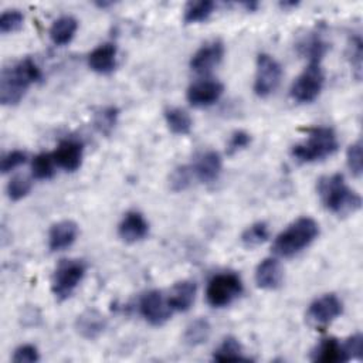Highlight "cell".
Masks as SVG:
<instances>
[{
	"label": "cell",
	"mask_w": 363,
	"mask_h": 363,
	"mask_svg": "<svg viewBox=\"0 0 363 363\" xmlns=\"http://www.w3.org/2000/svg\"><path fill=\"white\" fill-rule=\"evenodd\" d=\"M41 79V71L33 58L26 57L11 67H4L0 74L1 105H17L30 85Z\"/></svg>",
	"instance_id": "obj_1"
},
{
	"label": "cell",
	"mask_w": 363,
	"mask_h": 363,
	"mask_svg": "<svg viewBox=\"0 0 363 363\" xmlns=\"http://www.w3.org/2000/svg\"><path fill=\"white\" fill-rule=\"evenodd\" d=\"M322 204L336 216H349L362 207V197L352 190L340 173L323 176L318 180Z\"/></svg>",
	"instance_id": "obj_2"
},
{
	"label": "cell",
	"mask_w": 363,
	"mask_h": 363,
	"mask_svg": "<svg viewBox=\"0 0 363 363\" xmlns=\"http://www.w3.org/2000/svg\"><path fill=\"white\" fill-rule=\"evenodd\" d=\"M319 234L318 223L311 217H299L281 231L272 244V252L289 258L309 247Z\"/></svg>",
	"instance_id": "obj_3"
},
{
	"label": "cell",
	"mask_w": 363,
	"mask_h": 363,
	"mask_svg": "<svg viewBox=\"0 0 363 363\" xmlns=\"http://www.w3.org/2000/svg\"><path fill=\"white\" fill-rule=\"evenodd\" d=\"M339 147L337 136L332 128L318 126L309 130L308 138L292 146L291 155L299 163H313L332 156Z\"/></svg>",
	"instance_id": "obj_4"
},
{
	"label": "cell",
	"mask_w": 363,
	"mask_h": 363,
	"mask_svg": "<svg viewBox=\"0 0 363 363\" xmlns=\"http://www.w3.org/2000/svg\"><path fill=\"white\" fill-rule=\"evenodd\" d=\"M86 265L82 259H61L51 277V292L58 301L68 299L85 277Z\"/></svg>",
	"instance_id": "obj_5"
},
{
	"label": "cell",
	"mask_w": 363,
	"mask_h": 363,
	"mask_svg": "<svg viewBox=\"0 0 363 363\" xmlns=\"http://www.w3.org/2000/svg\"><path fill=\"white\" fill-rule=\"evenodd\" d=\"M242 292V281L234 272L214 275L206 288V299L213 308H224L234 302Z\"/></svg>",
	"instance_id": "obj_6"
},
{
	"label": "cell",
	"mask_w": 363,
	"mask_h": 363,
	"mask_svg": "<svg viewBox=\"0 0 363 363\" xmlns=\"http://www.w3.org/2000/svg\"><path fill=\"white\" fill-rule=\"evenodd\" d=\"M325 84V74L320 62H309L308 67L296 77L291 86V98L298 104L315 101Z\"/></svg>",
	"instance_id": "obj_7"
},
{
	"label": "cell",
	"mask_w": 363,
	"mask_h": 363,
	"mask_svg": "<svg viewBox=\"0 0 363 363\" xmlns=\"http://www.w3.org/2000/svg\"><path fill=\"white\" fill-rule=\"evenodd\" d=\"M282 78V68L279 62L269 54H259L257 57V69L254 78V92L265 98L271 95L279 85Z\"/></svg>",
	"instance_id": "obj_8"
},
{
	"label": "cell",
	"mask_w": 363,
	"mask_h": 363,
	"mask_svg": "<svg viewBox=\"0 0 363 363\" xmlns=\"http://www.w3.org/2000/svg\"><path fill=\"white\" fill-rule=\"evenodd\" d=\"M139 312L150 325L162 326L169 320L173 311L167 302V298H164L160 291L152 289L140 296Z\"/></svg>",
	"instance_id": "obj_9"
},
{
	"label": "cell",
	"mask_w": 363,
	"mask_h": 363,
	"mask_svg": "<svg viewBox=\"0 0 363 363\" xmlns=\"http://www.w3.org/2000/svg\"><path fill=\"white\" fill-rule=\"evenodd\" d=\"M342 311V301L335 294H325L309 303L306 318L313 326L320 328L332 323Z\"/></svg>",
	"instance_id": "obj_10"
},
{
	"label": "cell",
	"mask_w": 363,
	"mask_h": 363,
	"mask_svg": "<svg viewBox=\"0 0 363 363\" xmlns=\"http://www.w3.org/2000/svg\"><path fill=\"white\" fill-rule=\"evenodd\" d=\"M224 92V85L217 79H200L187 88V101L191 106L204 108L216 104Z\"/></svg>",
	"instance_id": "obj_11"
},
{
	"label": "cell",
	"mask_w": 363,
	"mask_h": 363,
	"mask_svg": "<svg viewBox=\"0 0 363 363\" xmlns=\"http://www.w3.org/2000/svg\"><path fill=\"white\" fill-rule=\"evenodd\" d=\"M224 57V44L213 40L203 44L190 58V69L197 74H206L217 67Z\"/></svg>",
	"instance_id": "obj_12"
},
{
	"label": "cell",
	"mask_w": 363,
	"mask_h": 363,
	"mask_svg": "<svg viewBox=\"0 0 363 363\" xmlns=\"http://www.w3.org/2000/svg\"><path fill=\"white\" fill-rule=\"evenodd\" d=\"M55 164L65 172H75L79 169L84 156V146L77 139H64L52 153Z\"/></svg>",
	"instance_id": "obj_13"
},
{
	"label": "cell",
	"mask_w": 363,
	"mask_h": 363,
	"mask_svg": "<svg viewBox=\"0 0 363 363\" xmlns=\"http://www.w3.org/2000/svg\"><path fill=\"white\" fill-rule=\"evenodd\" d=\"M221 157L216 150H206L196 156V160L193 163V174L197 177L201 183H213L218 179L221 173Z\"/></svg>",
	"instance_id": "obj_14"
},
{
	"label": "cell",
	"mask_w": 363,
	"mask_h": 363,
	"mask_svg": "<svg viewBox=\"0 0 363 363\" xmlns=\"http://www.w3.org/2000/svg\"><path fill=\"white\" fill-rule=\"evenodd\" d=\"M74 326L79 336L88 340H94L99 337L106 329V319L99 311L89 308L77 316Z\"/></svg>",
	"instance_id": "obj_15"
},
{
	"label": "cell",
	"mask_w": 363,
	"mask_h": 363,
	"mask_svg": "<svg viewBox=\"0 0 363 363\" xmlns=\"http://www.w3.org/2000/svg\"><path fill=\"white\" fill-rule=\"evenodd\" d=\"M149 233V224L139 211H128L118 225L119 237L129 244L143 240Z\"/></svg>",
	"instance_id": "obj_16"
},
{
	"label": "cell",
	"mask_w": 363,
	"mask_h": 363,
	"mask_svg": "<svg viewBox=\"0 0 363 363\" xmlns=\"http://www.w3.org/2000/svg\"><path fill=\"white\" fill-rule=\"evenodd\" d=\"M284 269L278 259L265 258L255 268V284L261 289H277L282 285Z\"/></svg>",
	"instance_id": "obj_17"
},
{
	"label": "cell",
	"mask_w": 363,
	"mask_h": 363,
	"mask_svg": "<svg viewBox=\"0 0 363 363\" xmlns=\"http://www.w3.org/2000/svg\"><path fill=\"white\" fill-rule=\"evenodd\" d=\"M116 45L113 43H104L95 47L88 54V67L98 74H111L116 67Z\"/></svg>",
	"instance_id": "obj_18"
},
{
	"label": "cell",
	"mask_w": 363,
	"mask_h": 363,
	"mask_svg": "<svg viewBox=\"0 0 363 363\" xmlns=\"http://www.w3.org/2000/svg\"><path fill=\"white\" fill-rule=\"evenodd\" d=\"M78 235V225L71 220H62L51 225L48 231V247L51 251H62L74 244Z\"/></svg>",
	"instance_id": "obj_19"
},
{
	"label": "cell",
	"mask_w": 363,
	"mask_h": 363,
	"mask_svg": "<svg viewBox=\"0 0 363 363\" xmlns=\"http://www.w3.org/2000/svg\"><path fill=\"white\" fill-rule=\"evenodd\" d=\"M196 292H197V286L193 281L184 279V281L176 282L172 286L167 296V302L172 311H177V312L189 311L194 303Z\"/></svg>",
	"instance_id": "obj_20"
},
{
	"label": "cell",
	"mask_w": 363,
	"mask_h": 363,
	"mask_svg": "<svg viewBox=\"0 0 363 363\" xmlns=\"http://www.w3.org/2000/svg\"><path fill=\"white\" fill-rule=\"evenodd\" d=\"M312 360L320 362V363H339V362H347V356L343 347V343H340L335 337L323 339L313 350H312Z\"/></svg>",
	"instance_id": "obj_21"
},
{
	"label": "cell",
	"mask_w": 363,
	"mask_h": 363,
	"mask_svg": "<svg viewBox=\"0 0 363 363\" xmlns=\"http://www.w3.org/2000/svg\"><path fill=\"white\" fill-rule=\"evenodd\" d=\"M77 28V18H74L72 16H61L52 21L48 34L55 45H65L74 38Z\"/></svg>",
	"instance_id": "obj_22"
},
{
	"label": "cell",
	"mask_w": 363,
	"mask_h": 363,
	"mask_svg": "<svg viewBox=\"0 0 363 363\" xmlns=\"http://www.w3.org/2000/svg\"><path fill=\"white\" fill-rule=\"evenodd\" d=\"M211 335V325L207 319L199 318L190 322L183 333V340L187 346H200L208 340Z\"/></svg>",
	"instance_id": "obj_23"
},
{
	"label": "cell",
	"mask_w": 363,
	"mask_h": 363,
	"mask_svg": "<svg viewBox=\"0 0 363 363\" xmlns=\"http://www.w3.org/2000/svg\"><path fill=\"white\" fill-rule=\"evenodd\" d=\"M213 359L217 362H238L247 360L248 357L244 356L241 343L234 336H227L214 350Z\"/></svg>",
	"instance_id": "obj_24"
},
{
	"label": "cell",
	"mask_w": 363,
	"mask_h": 363,
	"mask_svg": "<svg viewBox=\"0 0 363 363\" xmlns=\"http://www.w3.org/2000/svg\"><path fill=\"white\" fill-rule=\"evenodd\" d=\"M299 48L301 52L309 60V62H320L329 45L319 33H311L306 38L301 41Z\"/></svg>",
	"instance_id": "obj_25"
},
{
	"label": "cell",
	"mask_w": 363,
	"mask_h": 363,
	"mask_svg": "<svg viewBox=\"0 0 363 363\" xmlns=\"http://www.w3.org/2000/svg\"><path fill=\"white\" fill-rule=\"evenodd\" d=\"M164 121L167 128L174 133V135H187L191 130V118L190 115L177 106L167 108L164 111Z\"/></svg>",
	"instance_id": "obj_26"
},
{
	"label": "cell",
	"mask_w": 363,
	"mask_h": 363,
	"mask_svg": "<svg viewBox=\"0 0 363 363\" xmlns=\"http://www.w3.org/2000/svg\"><path fill=\"white\" fill-rule=\"evenodd\" d=\"M214 7H216V4L211 0L189 1L183 10V20L186 24L206 21L213 14Z\"/></svg>",
	"instance_id": "obj_27"
},
{
	"label": "cell",
	"mask_w": 363,
	"mask_h": 363,
	"mask_svg": "<svg viewBox=\"0 0 363 363\" xmlns=\"http://www.w3.org/2000/svg\"><path fill=\"white\" fill-rule=\"evenodd\" d=\"M269 237L268 224L264 221H258L247 227L241 234V242L245 248H257L264 244Z\"/></svg>",
	"instance_id": "obj_28"
},
{
	"label": "cell",
	"mask_w": 363,
	"mask_h": 363,
	"mask_svg": "<svg viewBox=\"0 0 363 363\" xmlns=\"http://www.w3.org/2000/svg\"><path fill=\"white\" fill-rule=\"evenodd\" d=\"M118 121V109L115 106H101L94 112V126L95 129L108 136L113 130Z\"/></svg>",
	"instance_id": "obj_29"
},
{
	"label": "cell",
	"mask_w": 363,
	"mask_h": 363,
	"mask_svg": "<svg viewBox=\"0 0 363 363\" xmlns=\"http://www.w3.org/2000/svg\"><path fill=\"white\" fill-rule=\"evenodd\" d=\"M55 160L52 153H40L33 159L31 174L37 180H47L54 176Z\"/></svg>",
	"instance_id": "obj_30"
},
{
	"label": "cell",
	"mask_w": 363,
	"mask_h": 363,
	"mask_svg": "<svg viewBox=\"0 0 363 363\" xmlns=\"http://www.w3.org/2000/svg\"><path fill=\"white\" fill-rule=\"evenodd\" d=\"M31 186H33V182L30 177H27L24 174H16L7 183L6 191H7V196L10 200L18 201L30 193Z\"/></svg>",
	"instance_id": "obj_31"
},
{
	"label": "cell",
	"mask_w": 363,
	"mask_h": 363,
	"mask_svg": "<svg viewBox=\"0 0 363 363\" xmlns=\"http://www.w3.org/2000/svg\"><path fill=\"white\" fill-rule=\"evenodd\" d=\"M194 174L190 166H177L169 174V187L172 191H183L186 190L193 180Z\"/></svg>",
	"instance_id": "obj_32"
},
{
	"label": "cell",
	"mask_w": 363,
	"mask_h": 363,
	"mask_svg": "<svg viewBox=\"0 0 363 363\" xmlns=\"http://www.w3.org/2000/svg\"><path fill=\"white\" fill-rule=\"evenodd\" d=\"M362 45H363V43L359 35H353L347 45V55H349L352 71H353V75L356 79H360V77H362V57H363Z\"/></svg>",
	"instance_id": "obj_33"
},
{
	"label": "cell",
	"mask_w": 363,
	"mask_h": 363,
	"mask_svg": "<svg viewBox=\"0 0 363 363\" xmlns=\"http://www.w3.org/2000/svg\"><path fill=\"white\" fill-rule=\"evenodd\" d=\"M23 23H24V16L20 10L17 9L6 10L0 16V31L3 34L14 33L23 26Z\"/></svg>",
	"instance_id": "obj_34"
},
{
	"label": "cell",
	"mask_w": 363,
	"mask_h": 363,
	"mask_svg": "<svg viewBox=\"0 0 363 363\" xmlns=\"http://www.w3.org/2000/svg\"><path fill=\"white\" fill-rule=\"evenodd\" d=\"M362 143L360 140L352 143L346 150V164L350 173L354 177H360L363 172V162H362Z\"/></svg>",
	"instance_id": "obj_35"
},
{
	"label": "cell",
	"mask_w": 363,
	"mask_h": 363,
	"mask_svg": "<svg viewBox=\"0 0 363 363\" xmlns=\"http://www.w3.org/2000/svg\"><path fill=\"white\" fill-rule=\"evenodd\" d=\"M26 160H27V153L23 150H11V152L6 153L1 157V163H0L1 173H9V172L14 170L16 167L24 164Z\"/></svg>",
	"instance_id": "obj_36"
},
{
	"label": "cell",
	"mask_w": 363,
	"mask_h": 363,
	"mask_svg": "<svg viewBox=\"0 0 363 363\" xmlns=\"http://www.w3.org/2000/svg\"><path fill=\"white\" fill-rule=\"evenodd\" d=\"M11 360L16 363H34L40 360V353L33 345H21L14 350Z\"/></svg>",
	"instance_id": "obj_37"
},
{
	"label": "cell",
	"mask_w": 363,
	"mask_h": 363,
	"mask_svg": "<svg viewBox=\"0 0 363 363\" xmlns=\"http://www.w3.org/2000/svg\"><path fill=\"white\" fill-rule=\"evenodd\" d=\"M250 142H251L250 133H247L245 130H235L227 143V153L234 155L245 149L250 145Z\"/></svg>",
	"instance_id": "obj_38"
},
{
	"label": "cell",
	"mask_w": 363,
	"mask_h": 363,
	"mask_svg": "<svg viewBox=\"0 0 363 363\" xmlns=\"http://www.w3.org/2000/svg\"><path fill=\"white\" fill-rule=\"evenodd\" d=\"M343 347L347 359H360L363 352V336L360 333H354L343 342Z\"/></svg>",
	"instance_id": "obj_39"
},
{
	"label": "cell",
	"mask_w": 363,
	"mask_h": 363,
	"mask_svg": "<svg viewBox=\"0 0 363 363\" xmlns=\"http://www.w3.org/2000/svg\"><path fill=\"white\" fill-rule=\"evenodd\" d=\"M299 3L298 1H281L279 3V7H282L284 10H286V9H294V7H296Z\"/></svg>",
	"instance_id": "obj_40"
}]
</instances>
